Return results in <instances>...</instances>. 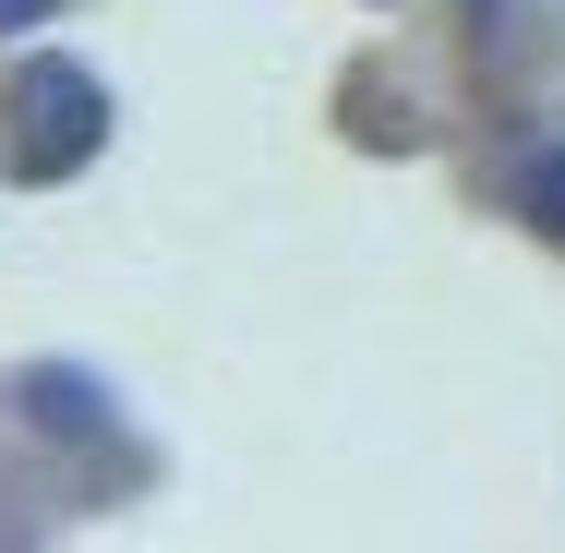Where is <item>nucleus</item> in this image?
<instances>
[{"mask_svg":"<svg viewBox=\"0 0 565 553\" xmlns=\"http://www.w3.org/2000/svg\"><path fill=\"white\" fill-rule=\"evenodd\" d=\"M0 120H12V181H73L109 145V85L85 61H24L12 97H0Z\"/></svg>","mask_w":565,"mask_h":553,"instance_id":"nucleus-1","label":"nucleus"},{"mask_svg":"<svg viewBox=\"0 0 565 553\" xmlns=\"http://www.w3.org/2000/svg\"><path fill=\"white\" fill-rule=\"evenodd\" d=\"M24 397H36L49 434H109V397H97L85 373H24Z\"/></svg>","mask_w":565,"mask_h":553,"instance_id":"nucleus-2","label":"nucleus"},{"mask_svg":"<svg viewBox=\"0 0 565 553\" xmlns=\"http://www.w3.org/2000/svg\"><path fill=\"white\" fill-rule=\"evenodd\" d=\"M518 217L542 228V241H565V145H542V157H518Z\"/></svg>","mask_w":565,"mask_h":553,"instance_id":"nucleus-3","label":"nucleus"},{"mask_svg":"<svg viewBox=\"0 0 565 553\" xmlns=\"http://www.w3.org/2000/svg\"><path fill=\"white\" fill-rule=\"evenodd\" d=\"M61 0H0V36H24V24H49Z\"/></svg>","mask_w":565,"mask_h":553,"instance_id":"nucleus-4","label":"nucleus"}]
</instances>
